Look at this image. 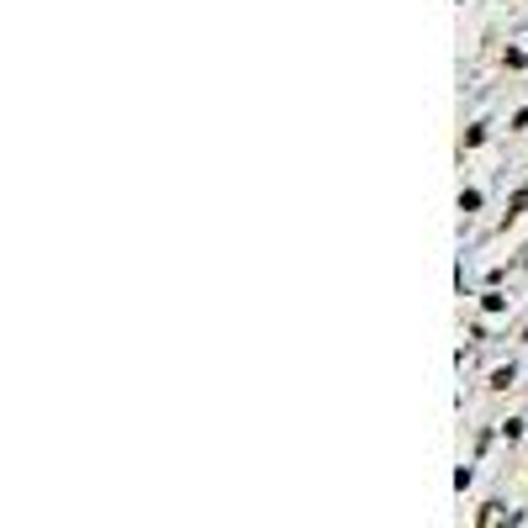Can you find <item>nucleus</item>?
I'll return each mask as SVG.
<instances>
[{"mask_svg":"<svg viewBox=\"0 0 528 528\" xmlns=\"http://www.w3.org/2000/svg\"><path fill=\"white\" fill-rule=\"evenodd\" d=\"M497 524H507V513H502V507H486V513H481V528H497Z\"/></svg>","mask_w":528,"mask_h":528,"instance_id":"1","label":"nucleus"}]
</instances>
